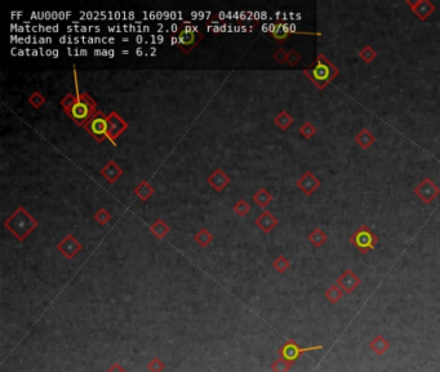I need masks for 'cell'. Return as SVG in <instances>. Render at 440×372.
Returning a JSON list of instances; mask_svg holds the SVG:
<instances>
[{"mask_svg":"<svg viewBox=\"0 0 440 372\" xmlns=\"http://www.w3.org/2000/svg\"><path fill=\"white\" fill-rule=\"evenodd\" d=\"M302 72L303 75L307 76L312 84L320 91L325 89L334 79L340 75V70L323 53H319L314 59V62L309 67L303 69Z\"/></svg>","mask_w":440,"mask_h":372,"instance_id":"cell-1","label":"cell"},{"mask_svg":"<svg viewBox=\"0 0 440 372\" xmlns=\"http://www.w3.org/2000/svg\"><path fill=\"white\" fill-rule=\"evenodd\" d=\"M74 78H75V89H76V101L75 103L66 110L65 114L75 123L78 127H84L98 111L97 102L88 93H80L78 89V76H76V67L74 66Z\"/></svg>","mask_w":440,"mask_h":372,"instance_id":"cell-2","label":"cell"},{"mask_svg":"<svg viewBox=\"0 0 440 372\" xmlns=\"http://www.w3.org/2000/svg\"><path fill=\"white\" fill-rule=\"evenodd\" d=\"M4 226L8 232L16 237L17 241H25L28 234H31L38 228V221L32 217L23 207H18L10 217L4 221Z\"/></svg>","mask_w":440,"mask_h":372,"instance_id":"cell-3","label":"cell"},{"mask_svg":"<svg viewBox=\"0 0 440 372\" xmlns=\"http://www.w3.org/2000/svg\"><path fill=\"white\" fill-rule=\"evenodd\" d=\"M350 243L353 244L359 252L367 255L375 250L378 243V237L369 226L362 225L350 237Z\"/></svg>","mask_w":440,"mask_h":372,"instance_id":"cell-4","label":"cell"},{"mask_svg":"<svg viewBox=\"0 0 440 372\" xmlns=\"http://www.w3.org/2000/svg\"><path fill=\"white\" fill-rule=\"evenodd\" d=\"M84 129L97 142H103L109 138V118L103 111H97L96 115L84 125Z\"/></svg>","mask_w":440,"mask_h":372,"instance_id":"cell-5","label":"cell"},{"mask_svg":"<svg viewBox=\"0 0 440 372\" xmlns=\"http://www.w3.org/2000/svg\"><path fill=\"white\" fill-rule=\"evenodd\" d=\"M203 38L204 35L198 30H193V28L186 27L185 25H181L177 35V47L185 54H190L191 50L203 40Z\"/></svg>","mask_w":440,"mask_h":372,"instance_id":"cell-6","label":"cell"},{"mask_svg":"<svg viewBox=\"0 0 440 372\" xmlns=\"http://www.w3.org/2000/svg\"><path fill=\"white\" fill-rule=\"evenodd\" d=\"M322 349H323V345H314V347L301 348L294 340H288L287 343L279 349V357L284 358L285 361H288V362H290L293 365V363L296 362L302 354L307 353V352L322 351Z\"/></svg>","mask_w":440,"mask_h":372,"instance_id":"cell-7","label":"cell"},{"mask_svg":"<svg viewBox=\"0 0 440 372\" xmlns=\"http://www.w3.org/2000/svg\"><path fill=\"white\" fill-rule=\"evenodd\" d=\"M416 197L424 202L425 204L433 203L440 194V188L435 184L431 178L425 177L421 182L415 188Z\"/></svg>","mask_w":440,"mask_h":372,"instance_id":"cell-8","label":"cell"},{"mask_svg":"<svg viewBox=\"0 0 440 372\" xmlns=\"http://www.w3.org/2000/svg\"><path fill=\"white\" fill-rule=\"evenodd\" d=\"M107 118H109V138L107 140L116 145V140L129 128V124L116 111L110 113Z\"/></svg>","mask_w":440,"mask_h":372,"instance_id":"cell-9","label":"cell"},{"mask_svg":"<svg viewBox=\"0 0 440 372\" xmlns=\"http://www.w3.org/2000/svg\"><path fill=\"white\" fill-rule=\"evenodd\" d=\"M297 188L302 191L303 194H306L307 197H311L316 190H318L320 186H322V181L316 177L311 171H307V172L303 173L298 180L296 181Z\"/></svg>","mask_w":440,"mask_h":372,"instance_id":"cell-10","label":"cell"},{"mask_svg":"<svg viewBox=\"0 0 440 372\" xmlns=\"http://www.w3.org/2000/svg\"><path fill=\"white\" fill-rule=\"evenodd\" d=\"M336 283L340 286L341 290L344 291V294L350 295L353 294L356 288L362 285V279H360L359 275H356L355 273H354V270L346 269L340 275V277H338Z\"/></svg>","mask_w":440,"mask_h":372,"instance_id":"cell-11","label":"cell"},{"mask_svg":"<svg viewBox=\"0 0 440 372\" xmlns=\"http://www.w3.org/2000/svg\"><path fill=\"white\" fill-rule=\"evenodd\" d=\"M406 4L411 8L413 14L421 21H426L435 12V5L429 0H406Z\"/></svg>","mask_w":440,"mask_h":372,"instance_id":"cell-12","label":"cell"},{"mask_svg":"<svg viewBox=\"0 0 440 372\" xmlns=\"http://www.w3.org/2000/svg\"><path fill=\"white\" fill-rule=\"evenodd\" d=\"M57 250L66 257V259H72L75 257L76 255L80 252L81 244L76 241L75 237H72L71 234L66 235L62 241L59 242L58 246H57Z\"/></svg>","mask_w":440,"mask_h":372,"instance_id":"cell-13","label":"cell"},{"mask_svg":"<svg viewBox=\"0 0 440 372\" xmlns=\"http://www.w3.org/2000/svg\"><path fill=\"white\" fill-rule=\"evenodd\" d=\"M292 32H297V31H292L289 27L288 23H284V22H274L270 25V28H268V34L274 39L275 41L278 44H283L288 38L290 36Z\"/></svg>","mask_w":440,"mask_h":372,"instance_id":"cell-14","label":"cell"},{"mask_svg":"<svg viewBox=\"0 0 440 372\" xmlns=\"http://www.w3.org/2000/svg\"><path fill=\"white\" fill-rule=\"evenodd\" d=\"M207 181L216 191H222L230 184V177L221 168H217L210 177L207 178Z\"/></svg>","mask_w":440,"mask_h":372,"instance_id":"cell-15","label":"cell"},{"mask_svg":"<svg viewBox=\"0 0 440 372\" xmlns=\"http://www.w3.org/2000/svg\"><path fill=\"white\" fill-rule=\"evenodd\" d=\"M278 222H279L278 219H276L271 212H268V211H263V212L256 219V225L258 226L263 233H266V234H268L272 229L276 228Z\"/></svg>","mask_w":440,"mask_h":372,"instance_id":"cell-16","label":"cell"},{"mask_svg":"<svg viewBox=\"0 0 440 372\" xmlns=\"http://www.w3.org/2000/svg\"><path fill=\"white\" fill-rule=\"evenodd\" d=\"M100 173L106 178L109 184H114V182H116L119 178L122 177L123 169L114 160H110V162H107L106 166L101 169Z\"/></svg>","mask_w":440,"mask_h":372,"instance_id":"cell-17","label":"cell"},{"mask_svg":"<svg viewBox=\"0 0 440 372\" xmlns=\"http://www.w3.org/2000/svg\"><path fill=\"white\" fill-rule=\"evenodd\" d=\"M354 141L362 147L363 150H368L369 147L376 142V137L368 128H363L360 129L359 133L354 137Z\"/></svg>","mask_w":440,"mask_h":372,"instance_id":"cell-18","label":"cell"},{"mask_svg":"<svg viewBox=\"0 0 440 372\" xmlns=\"http://www.w3.org/2000/svg\"><path fill=\"white\" fill-rule=\"evenodd\" d=\"M390 348V343L385 339L382 335H377L373 340L369 343V349H371L376 356H384Z\"/></svg>","mask_w":440,"mask_h":372,"instance_id":"cell-19","label":"cell"},{"mask_svg":"<svg viewBox=\"0 0 440 372\" xmlns=\"http://www.w3.org/2000/svg\"><path fill=\"white\" fill-rule=\"evenodd\" d=\"M134 193L140 198V200L142 202H146V200L150 199L151 195L154 194V188L150 185L149 181H141L138 184V186L134 189Z\"/></svg>","mask_w":440,"mask_h":372,"instance_id":"cell-20","label":"cell"},{"mask_svg":"<svg viewBox=\"0 0 440 372\" xmlns=\"http://www.w3.org/2000/svg\"><path fill=\"white\" fill-rule=\"evenodd\" d=\"M307 239H309V242L312 244V246H315V247L319 248L322 247L323 244L327 242L328 235L325 234L324 230H323L322 228H315L311 233H310Z\"/></svg>","mask_w":440,"mask_h":372,"instance_id":"cell-21","label":"cell"},{"mask_svg":"<svg viewBox=\"0 0 440 372\" xmlns=\"http://www.w3.org/2000/svg\"><path fill=\"white\" fill-rule=\"evenodd\" d=\"M169 232H171V228L162 219L156 220L150 228V233L155 235V238H158V239H163Z\"/></svg>","mask_w":440,"mask_h":372,"instance_id":"cell-22","label":"cell"},{"mask_svg":"<svg viewBox=\"0 0 440 372\" xmlns=\"http://www.w3.org/2000/svg\"><path fill=\"white\" fill-rule=\"evenodd\" d=\"M274 123L276 125H278V127L281 129V131H287V129L289 128L290 125H292L294 123V119L292 118V116H290V114L288 113V111L283 110V111H280V113H279L278 115L275 116V118H274Z\"/></svg>","mask_w":440,"mask_h":372,"instance_id":"cell-23","label":"cell"},{"mask_svg":"<svg viewBox=\"0 0 440 372\" xmlns=\"http://www.w3.org/2000/svg\"><path fill=\"white\" fill-rule=\"evenodd\" d=\"M344 295H345L344 291L341 290L340 286H338L337 283H334V285H332L328 287V290L325 291L324 296H325V299H327V300L329 301L331 304H337L338 301H340L341 299L344 297Z\"/></svg>","mask_w":440,"mask_h":372,"instance_id":"cell-24","label":"cell"},{"mask_svg":"<svg viewBox=\"0 0 440 372\" xmlns=\"http://www.w3.org/2000/svg\"><path fill=\"white\" fill-rule=\"evenodd\" d=\"M253 200H254V203L258 204L261 208H265L268 203H271L272 202V195L268 193L266 189H259L257 191L256 194L253 195Z\"/></svg>","mask_w":440,"mask_h":372,"instance_id":"cell-25","label":"cell"},{"mask_svg":"<svg viewBox=\"0 0 440 372\" xmlns=\"http://www.w3.org/2000/svg\"><path fill=\"white\" fill-rule=\"evenodd\" d=\"M358 56H359V58L362 59L363 62L372 63L376 58H377V52H376L375 48L372 47V45H365V47H363L362 49L359 50Z\"/></svg>","mask_w":440,"mask_h":372,"instance_id":"cell-26","label":"cell"},{"mask_svg":"<svg viewBox=\"0 0 440 372\" xmlns=\"http://www.w3.org/2000/svg\"><path fill=\"white\" fill-rule=\"evenodd\" d=\"M212 241H213V235L204 228L200 229L199 232L197 233V235H195V242L199 243L202 247H207L208 244L212 243Z\"/></svg>","mask_w":440,"mask_h":372,"instance_id":"cell-27","label":"cell"},{"mask_svg":"<svg viewBox=\"0 0 440 372\" xmlns=\"http://www.w3.org/2000/svg\"><path fill=\"white\" fill-rule=\"evenodd\" d=\"M272 268H274V269L276 270L278 273H280V274H284V273L290 268V261L287 259V257H284L283 255H280V256H278L276 259L274 260V263H272Z\"/></svg>","mask_w":440,"mask_h":372,"instance_id":"cell-28","label":"cell"},{"mask_svg":"<svg viewBox=\"0 0 440 372\" xmlns=\"http://www.w3.org/2000/svg\"><path fill=\"white\" fill-rule=\"evenodd\" d=\"M298 132H300L301 136H302V137L305 138V140H310V138H312V137H314V136L316 135V132H318V129H316V127L314 124H312L311 122H305L300 127Z\"/></svg>","mask_w":440,"mask_h":372,"instance_id":"cell-29","label":"cell"},{"mask_svg":"<svg viewBox=\"0 0 440 372\" xmlns=\"http://www.w3.org/2000/svg\"><path fill=\"white\" fill-rule=\"evenodd\" d=\"M290 367H292V363L285 361L284 358L279 357L278 360L272 363L271 369L274 372H289Z\"/></svg>","mask_w":440,"mask_h":372,"instance_id":"cell-30","label":"cell"},{"mask_svg":"<svg viewBox=\"0 0 440 372\" xmlns=\"http://www.w3.org/2000/svg\"><path fill=\"white\" fill-rule=\"evenodd\" d=\"M45 101L47 100H45V97H44L40 92H34V93L28 97V103H30L34 109H40L44 103H45Z\"/></svg>","mask_w":440,"mask_h":372,"instance_id":"cell-31","label":"cell"},{"mask_svg":"<svg viewBox=\"0 0 440 372\" xmlns=\"http://www.w3.org/2000/svg\"><path fill=\"white\" fill-rule=\"evenodd\" d=\"M94 219H96V221L98 222L100 225H106L107 222L111 220V215H110L109 211L105 210V208H100V210L94 213Z\"/></svg>","mask_w":440,"mask_h":372,"instance_id":"cell-32","label":"cell"},{"mask_svg":"<svg viewBox=\"0 0 440 372\" xmlns=\"http://www.w3.org/2000/svg\"><path fill=\"white\" fill-rule=\"evenodd\" d=\"M301 61H302V57H301V54L298 53L296 49L288 50L287 63L290 66V67H294V66L300 65Z\"/></svg>","mask_w":440,"mask_h":372,"instance_id":"cell-33","label":"cell"},{"mask_svg":"<svg viewBox=\"0 0 440 372\" xmlns=\"http://www.w3.org/2000/svg\"><path fill=\"white\" fill-rule=\"evenodd\" d=\"M249 210H250L249 204H248L244 199L237 200V203L234 206V212L237 213L239 216H245L248 212H249Z\"/></svg>","mask_w":440,"mask_h":372,"instance_id":"cell-34","label":"cell"},{"mask_svg":"<svg viewBox=\"0 0 440 372\" xmlns=\"http://www.w3.org/2000/svg\"><path fill=\"white\" fill-rule=\"evenodd\" d=\"M287 57H288V52L284 49V48L281 47L272 54L274 61L275 62H278L279 65H284V63H287Z\"/></svg>","mask_w":440,"mask_h":372,"instance_id":"cell-35","label":"cell"},{"mask_svg":"<svg viewBox=\"0 0 440 372\" xmlns=\"http://www.w3.org/2000/svg\"><path fill=\"white\" fill-rule=\"evenodd\" d=\"M75 101H76V92H75V93L66 94L65 97H63L62 100H61V106H62L63 111H66V110H69L70 107H71L72 105L75 103Z\"/></svg>","mask_w":440,"mask_h":372,"instance_id":"cell-36","label":"cell"},{"mask_svg":"<svg viewBox=\"0 0 440 372\" xmlns=\"http://www.w3.org/2000/svg\"><path fill=\"white\" fill-rule=\"evenodd\" d=\"M149 370L151 372H162L164 370V365H163L162 361L159 358H154L151 362H149Z\"/></svg>","mask_w":440,"mask_h":372,"instance_id":"cell-37","label":"cell"},{"mask_svg":"<svg viewBox=\"0 0 440 372\" xmlns=\"http://www.w3.org/2000/svg\"><path fill=\"white\" fill-rule=\"evenodd\" d=\"M107 372H127V371H125V370L123 369V367L120 366L119 363H114L113 366L107 370Z\"/></svg>","mask_w":440,"mask_h":372,"instance_id":"cell-38","label":"cell"}]
</instances>
